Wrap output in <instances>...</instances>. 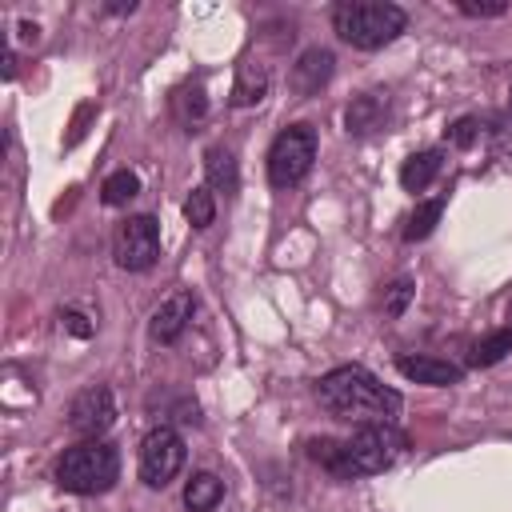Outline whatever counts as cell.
I'll return each mask as SVG.
<instances>
[{
	"label": "cell",
	"mask_w": 512,
	"mask_h": 512,
	"mask_svg": "<svg viewBox=\"0 0 512 512\" xmlns=\"http://www.w3.org/2000/svg\"><path fill=\"white\" fill-rule=\"evenodd\" d=\"M120 480V452L108 440H80L56 460V484L72 496H100Z\"/></svg>",
	"instance_id": "cell-4"
},
{
	"label": "cell",
	"mask_w": 512,
	"mask_h": 512,
	"mask_svg": "<svg viewBox=\"0 0 512 512\" xmlns=\"http://www.w3.org/2000/svg\"><path fill=\"white\" fill-rule=\"evenodd\" d=\"M404 444L408 440L396 424H360L348 440H328V436L308 440V456L336 480H360L392 468Z\"/></svg>",
	"instance_id": "cell-2"
},
{
	"label": "cell",
	"mask_w": 512,
	"mask_h": 512,
	"mask_svg": "<svg viewBox=\"0 0 512 512\" xmlns=\"http://www.w3.org/2000/svg\"><path fill=\"white\" fill-rule=\"evenodd\" d=\"M268 96V68L260 60H240L236 64V80H232V104L236 108H252Z\"/></svg>",
	"instance_id": "cell-13"
},
{
	"label": "cell",
	"mask_w": 512,
	"mask_h": 512,
	"mask_svg": "<svg viewBox=\"0 0 512 512\" xmlns=\"http://www.w3.org/2000/svg\"><path fill=\"white\" fill-rule=\"evenodd\" d=\"M156 256H160V224H156V216H148V212L128 216L112 236V260L124 272H144V268L156 264Z\"/></svg>",
	"instance_id": "cell-6"
},
{
	"label": "cell",
	"mask_w": 512,
	"mask_h": 512,
	"mask_svg": "<svg viewBox=\"0 0 512 512\" xmlns=\"http://www.w3.org/2000/svg\"><path fill=\"white\" fill-rule=\"evenodd\" d=\"M508 352H512V316H508L504 328H496V332H488V336H480V340L472 344L468 364H472V368H492V364H500Z\"/></svg>",
	"instance_id": "cell-17"
},
{
	"label": "cell",
	"mask_w": 512,
	"mask_h": 512,
	"mask_svg": "<svg viewBox=\"0 0 512 512\" xmlns=\"http://www.w3.org/2000/svg\"><path fill=\"white\" fill-rule=\"evenodd\" d=\"M224 500V480L216 472H196L184 484V508L188 512H212Z\"/></svg>",
	"instance_id": "cell-16"
},
{
	"label": "cell",
	"mask_w": 512,
	"mask_h": 512,
	"mask_svg": "<svg viewBox=\"0 0 512 512\" xmlns=\"http://www.w3.org/2000/svg\"><path fill=\"white\" fill-rule=\"evenodd\" d=\"M440 216H444V200H424V204H416V212H412L408 224H404V240H424V236H432V228L440 224Z\"/></svg>",
	"instance_id": "cell-20"
},
{
	"label": "cell",
	"mask_w": 512,
	"mask_h": 512,
	"mask_svg": "<svg viewBox=\"0 0 512 512\" xmlns=\"http://www.w3.org/2000/svg\"><path fill=\"white\" fill-rule=\"evenodd\" d=\"M316 160V128L312 124H288L276 132L268 148V184L272 188H292L312 172Z\"/></svg>",
	"instance_id": "cell-5"
},
{
	"label": "cell",
	"mask_w": 512,
	"mask_h": 512,
	"mask_svg": "<svg viewBox=\"0 0 512 512\" xmlns=\"http://www.w3.org/2000/svg\"><path fill=\"white\" fill-rule=\"evenodd\" d=\"M172 108H176L180 124H184L188 132H196V124H204V116H208V96H204V84H200V80H196V84H184V88L172 96Z\"/></svg>",
	"instance_id": "cell-18"
},
{
	"label": "cell",
	"mask_w": 512,
	"mask_h": 512,
	"mask_svg": "<svg viewBox=\"0 0 512 512\" xmlns=\"http://www.w3.org/2000/svg\"><path fill=\"white\" fill-rule=\"evenodd\" d=\"M384 120H388V96L384 92H364L344 108V128L352 136H368V132L384 128Z\"/></svg>",
	"instance_id": "cell-12"
},
{
	"label": "cell",
	"mask_w": 512,
	"mask_h": 512,
	"mask_svg": "<svg viewBox=\"0 0 512 512\" xmlns=\"http://www.w3.org/2000/svg\"><path fill=\"white\" fill-rule=\"evenodd\" d=\"M456 8H460L464 16H480V20H484V16H504V12H508V0H460Z\"/></svg>",
	"instance_id": "cell-24"
},
{
	"label": "cell",
	"mask_w": 512,
	"mask_h": 512,
	"mask_svg": "<svg viewBox=\"0 0 512 512\" xmlns=\"http://www.w3.org/2000/svg\"><path fill=\"white\" fill-rule=\"evenodd\" d=\"M412 292H416V284H412L408 276L392 280V284H388V292H384V316H404V308H408Z\"/></svg>",
	"instance_id": "cell-22"
},
{
	"label": "cell",
	"mask_w": 512,
	"mask_h": 512,
	"mask_svg": "<svg viewBox=\"0 0 512 512\" xmlns=\"http://www.w3.org/2000/svg\"><path fill=\"white\" fill-rule=\"evenodd\" d=\"M444 168V152L440 148H424V152H412L404 164H400V184L404 192H424Z\"/></svg>",
	"instance_id": "cell-14"
},
{
	"label": "cell",
	"mask_w": 512,
	"mask_h": 512,
	"mask_svg": "<svg viewBox=\"0 0 512 512\" xmlns=\"http://www.w3.org/2000/svg\"><path fill=\"white\" fill-rule=\"evenodd\" d=\"M12 76H16V48L4 52V80H12Z\"/></svg>",
	"instance_id": "cell-27"
},
{
	"label": "cell",
	"mask_w": 512,
	"mask_h": 512,
	"mask_svg": "<svg viewBox=\"0 0 512 512\" xmlns=\"http://www.w3.org/2000/svg\"><path fill=\"white\" fill-rule=\"evenodd\" d=\"M192 312H196L192 292H172V296L152 312V320H148V336H152L156 344H176V340L184 336V328L192 324Z\"/></svg>",
	"instance_id": "cell-10"
},
{
	"label": "cell",
	"mask_w": 512,
	"mask_h": 512,
	"mask_svg": "<svg viewBox=\"0 0 512 512\" xmlns=\"http://www.w3.org/2000/svg\"><path fill=\"white\" fill-rule=\"evenodd\" d=\"M204 172H208V188H212V192L236 196V188H240V168H236V156H232L228 148H208V152H204Z\"/></svg>",
	"instance_id": "cell-15"
},
{
	"label": "cell",
	"mask_w": 512,
	"mask_h": 512,
	"mask_svg": "<svg viewBox=\"0 0 512 512\" xmlns=\"http://www.w3.org/2000/svg\"><path fill=\"white\" fill-rule=\"evenodd\" d=\"M136 192H140V176H136L132 168H116V172L100 184V200H104L108 208H124Z\"/></svg>",
	"instance_id": "cell-19"
},
{
	"label": "cell",
	"mask_w": 512,
	"mask_h": 512,
	"mask_svg": "<svg viewBox=\"0 0 512 512\" xmlns=\"http://www.w3.org/2000/svg\"><path fill=\"white\" fill-rule=\"evenodd\" d=\"M396 372L404 380H416V384H428V388H448V384H460L464 380V368L444 360V356H428V352H408L396 360Z\"/></svg>",
	"instance_id": "cell-9"
},
{
	"label": "cell",
	"mask_w": 512,
	"mask_h": 512,
	"mask_svg": "<svg viewBox=\"0 0 512 512\" xmlns=\"http://www.w3.org/2000/svg\"><path fill=\"white\" fill-rule=\"evenodd\" d=\"M332 28L344 44L360 52H376L408 28V12L388 0H340L332 8Z\"/></svg>",
	"instance_id": "cell-3"
},
{
	"label": "cell",
	"mask_w": 512,
	"mask_h": 512,
	"mask_svg": "<svg viewBox=\"0 0 512 512\" xmlns=\"http://www.w3.org/2000/svg\"><path fill=\"white\" fill-rule=\"evenodd\" d=\"M20 40H28V44H36V40H40V28H36L32 20H20Z\"/></svg>",
	"instance_id": "cell-26"
},
{
	"label": "cell",
	"mask_w": 512,
	"mask_h": 512,
	"mask_svg": "<svg viewBox=\"0 0 512 512\" xmlns=\"http://www.w3.org/2000/svg\"><path fill=\"white\" fill-rule=\"evenodd\" d=\"M332 72H336V56L328 48H304L292 64V88L300 96H316L332 80Z\"/></svg>",
	"instance_id": "cell-11"
},
{
	"label": "cell",
	"mask_w": 512,
	"mask_h": 512,
	"mask_svg": "<svg viewBox=\"0 0 512 512\" xmlns=\"http://www.w3.org/2000/svg\"><path fill=\"white\" fill-rule=\"evenodd\" d=\"M184 216H188V224L192 228H208L212 220H216V200H212V188H192L188 192V200H184Z\"/></svg>",
	"instance_id": "cell-21"
},
{
	"label": "cell",
	"mask_w": 512,
	"mask_h": 512,
	"mask_svg": "<svg viewBox=\"0 0 512 512\" xmlns=\"http://www.w3.org/2000/svg\"><path fill=\"white\" fill-rule=\"evenodd\" d=\"M184 456H188V448H184V436L176 428H168V424L152 428L140 440V480L148 488H164L184 468Z\"/></svg>",
	"instance_id": "cell-7"
},
{
	"label": "cell",
	"mask_w": 512,
	"mask_h": 512,
	"mask_svg": "<svg viewBox=\"0 0 512 512\" xmlns=\"http://www.w3.org/2000/svg\"><path fill=\"white\" fill-rule=\"evenodd\" d=\"M476 132H480V124H476L472 116H460V120H452V124L444 128L448 144H456V148H468V144L476 140Z\"/></svg>",
	"instance_id": "cell-23"
},
{
	"label": "cell",
	"mask_w": 512,
	"mask_h": 512,
	"mask_svg": "<svg viewBox=\"0 0 512 512\" xmlns=\"http://www.w3.org/2000/svg\"><path fill=\"white\" fill-rule=\"evenodd\" d=\"M108 12H116V16H124V12H136V4L128 0V4H108Z\"/></svg>",
	"instance_id": "cell-28"
},
{
	"label": "cell",
	"mask_w": 512,
	"mask_h": 512,
	"mask_svg": "<svg viewBox=\"0 0 512 512\" xmlns=\"http://www.w3.org/2000/svg\"><path fill=\"white\" fill-rule=\"evenodd\" d=\"M116 424V396L108 384H88L68 404V428L84 440H100Z\"/></svg>",
	"instance_id": "cell-8"
},
{
	"label": "cell",
	"mask_w": 512,
	"mask_h": 512,
	"mask_svg": "<svg viewBox=\"0 0 512 512\" xmlns=\"http://www.w3.org/2000/svg\"><path fill=\"white\" fill-rule=\"evenodd\" d=\"M60 324H64L72 336H80V340H88V336L96 332V324H92L84 312H76V308H64V312H60Z\"/></svg>",
	"instance_id": "cell-25"
},
{
	"label": "cell",
	"mask_w": 512,
	"mask_h": 512,
	"mask_svg": "<svg viewBox=\"0 0 512 512\" xmlns=\"http://www.w3.org/2000/svg\"><path fill=\"white\" fill-rule=\"evenodd\" d=\"M316 400L332 420L348 424H392L404 408L400 392L380 384L364 364H340L316 380Z\"/></svg>",
	"instance_id": "cell-1"
}]
</instances>
